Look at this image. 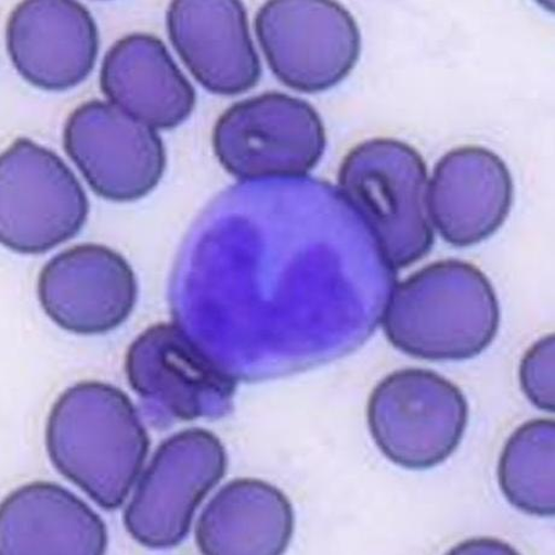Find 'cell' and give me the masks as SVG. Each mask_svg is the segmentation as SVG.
<instances>
[{
    "label": "cell",
    "instance_id": "cell-1",
    "mask_svg": "<svg viewBox=\"0 0 555 555\" xmlns=\"http://www.w3.org/2000/svg\"><path fill=\"white\" fill-rule=\"evenodd\" d=\"M47 448L57 472L108 511L122 506L151 448L133 402L119 388L82 382L53 404Z\"/></svg>",
    "mask_w": 555,
    "mask_h": 555
},
{
    "label": "cell",
    "instance_id": "cell-2",
    "mask_svg": "<svg viewBox=\"0 0 555 555\" xmlns=\"http://www.w3.org/2000/svg\"><path fill=\"white\" fill-rule=\"evenodd\" d=\"M382 325L390 344L413 358L467 360L492 345L500 327V305L478 267L437 261L393 287Z\"/></svg>",
    "mask_w": 555,
    "mask_h": 555
},
{
    "label": "cell",
    "instance_id": "cell-3",
    "mask_svg": "<svg viewBox=\"0 0 555 555\" xmlns=\"http://www.w3.org/2000/svg\"><path fill=\"white\" fill-rule=\"evenodd\" d=\"M428 188L422 155L391 138L351 149L338 172L340 195L364 220L391 270L405 269L433 248Z\"/></svg>",
    "mask_w": 555,
    "mask_h": 555
},
{
    "label": "cell",
    "instance_id": "cell-4",
    "mask_svg": "<svg viewBox=\"0 0 555 555\" xmlns=\"http://www.w3.org/2000/svg\"><path fill=\"white\" fill-rule=\"evenodd\" d=\"M90 202L73 170L49 149L18 138L0 158V241L42 254L76 237Z\"/></svg>",
    "mask_w": 555,
    "mask_h": 555
},
{
    "label": "cell",
    "instance_id": "cell-5",
    "mask_svg": "<svg viewBox=\"0 0 555 555\" xmlns=\"http://www.w3.org/2000/svg\"><path fill=\"white\" fill-rule=\"evenodd\" d=\"M326 131L304 100L270 92L233 104L212 130L220 165L240 180L300 178L322 159Z\"/></svg>",
    "mask_w": 555,
    "mask_h": 555
},
{
    "label": "cell",
    "instance_id": "cell-6",
    "mask_svg": "<svg viewBox=\"0 0 555 555\" xmlns=\"http://www.w3.org/2000/svg\"><path fill=\"white\" fill-rule=\"evenodd\" d=\"M372 439L390 462L426 469L447 461L461 444L468 404L454 383L423 369L391 373L367 404Z\"/></svg>",
    "mask_w": 555,
    "mask_h": 555
},
{
    "label": "cell",
    "instance_id": "cell-7",
    "mask_svg": "<svg viewBox=\"0 0 555 555\" xmlns=\"http://www.w3.org/2000/svg\"><path fill=\"white\" fill-rule=\"evenodd\" d=\"M255 30L274 76L305 93L336 87L361 53L357 21L330 0H272L256 15Z\"/></svg>",
    "mask_w": 555,
    "mask_h": 555
},
{
    "label": "cell",
    "instance_id": "cell-8",
    "mask_svg": "<svg viewBox=\"0 0 555 555\" xmlns=\"http://www.w3.org/2000/svg\"><path fill=\"white\" fill-rule=\"evenodd\" d=\"M228 464L225 447L208 430L194 428L169 437L157 448L125 511L128 533L149 548L178 546Z\"/></svg>",
    "mask_w": 555,
    "mask_h": 555
},
{
    "label": "cell",
    "instance_id": "cell-9",
    "mask_svg": "<svg viewBox=\"0 0 555 555\" xmlns=\"http://www.w3.org/2000/svg\"><path fill=\"white\" fill-rule=\"evenodd\" d=\"M128 383L153 412L190 422L230 410L236 379L175 323L147 327L128 348Z\"/></svg>",
    "mask_w": 555,
    "mask_h": 555
},
{
    "label": "cell",
    "instance_id": "cell-10",
    "mask_svg": "<svg viewBox=\"0 0 555 555\" xmlns=\"http://www.w3.org/2000/svg\"><path fill=\"white\" fill-rule=\"evenodd\" d=\"M63 145L95 194L113 202L151 194L167 165L155 128L103 101L83 103L69 115Z\"/></svg>",
    "mask_w": 555,
    "mask_h": 555
},
{
    "label": "cell",
    "instance_id": "cell-11",
    "mask_svg": "<svg viewBox=\"0 0 555 555\" xmlns=\"http://www.w3.org/2000/svg\"><path fill=\"white\" fill-rule=\"evenodd\" d=\"M38 297L53 323L78 335H102L133 312L138 283L124 256L102 244L64 250L41 270Z\"/></svg>",
    "mask_w": 555,
    "mask_h": 555
},
{
    "label": "cell",
    "instance_id": "cell-12",
    "mask_svg": "<svg viewBox=\"0 0 555 555\" xmlns=\"http://www.w3.org/2000/svg\"><path fill=\"white\" fill-rule=\"evenodd\" d=\"M7 42L16 70L34 87L64 91L94 68L100 34L88 8L72 0H27L9 17Z\"/></svg>",
    "mask_w": 555,
    "mask_h": 555
},
{
    "label": "cell",
    "instance_id": "cell-13",
    "mask_svg": "<svg viewBox=\"0 0 555 555\" xmlns=\"http://www.w3.org/2000/svg\"><path fill=\"white\" fill-rule=\"evenodd\" d=\"M167 29L180 59L208 91L240 94L260 80L247 10L237 0H177L169 5Z\"/></svg>",
    "mask_w": 555,
    "mask_h": 555
},
{
    "label": "cell",
    "instance_id": "cell-14",
    "mask_svg": "<svg viewBox=\"0 0 555 555\" xmlns=\"http://www.w3.org/2000/svg\"><path fill=\"white\" fill-rule=\"evenodd\" d=\"M514 197V179L504 159L476 145L447 153L428 188L433 225L459 248L492 237L504 225Z\"/></svg>",
    "mask_w": 555,
    "mask_h": 555
},
{
    "label": "cell",
    "instance_id": "cell-15",
    "mask_svg": "<svg viewBox=\"0 0 555 555\" xmlns=\"http://www.w3.org/2000/svg\"><path fill=\"white\" fill-rule=\"evenodd\" d=\"M101 90L133 119L157 130L183 124L194 112L196 91L164 41L135 34L117 40L105 53Z\"/></svg>",
    "mask_w": 555,
    "mask_h": 555
},
{
    "label": "cell",
    "instance_id": "cell-16",
    "mask_svg": "<svg viewBox=\"0 0 555 555\" xmlns=\"http://www.w3.org/2000/svg\"><path fill=\"white\" fill-rule=\"evenodd\" d=\"M108 539L102 518L57 485L21 487L0 509L2 555H102Z\"/></svg>",
    "mask_w": 555,
    "mask_h": 555
},
{
    "label": "cell",
    "instance_id": "cell-17",
    "mask_svg": "<svg viewBox=\"0 0 555 555\" xmlns=\"http://www.w3.org/2000/svg\"><path fill=\"white\" fill-rule=\"evenodd\" d=\"M294 528V508L282 490L241 478L223 486L203 509L196 542L207 555H278L289 546Z\"/></svg>",
    "mask_w": 555,
    "mask_h": 555
},
{
    "label": "cell",
    "instance_id": "cell-18",
    "mask_svg": "<svg viewBox=\"0 0 555 555\" xmlns=\"http://www.w3.org/2000/svg\"><path fill=\"white\" fill-rule=\"evenodd\" d=\"M498 474L511 505L531 516H554V421H530L512 434L500 456Z\"/></svg>",
    "mask_w": 555,
    "mask_h": 555
},
{
    "label": "cell",
    "instance_id": "cell-19",
    "mask_svg": "<svg viewBox=\"0 0 555 555\" xmlns=\"http://www.w3.org/2000/svg\"><path fill=\"white\" fill-rule=\"evenodd\" d=\"M554 356L553 335L541 338L520 362L519 380L522 392L535 408L554 413Z\"/></svg>",
    "mask_w": 555,
    "mask_h": 555
}]
</instances>
